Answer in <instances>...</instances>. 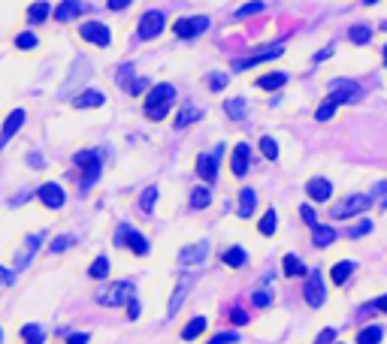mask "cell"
<instances>
[{
    "mask_svg": "<svg viewBox=\"0 0 387 344\" xmlns=\"http://www.w3.org/2000/svg\"><path fill=\"white\" fill-rule=\"evenodd\" d=\"M176 100V88L173 85H155L146 94V112L151 121H161L166 112H170V103Z\"/></svg>",
    "mask_w": 387,
    "mask_h": 344,
    "instance_id": "cell-1",
    "label": "cell"
},
{
    "mask_svg": "<svg viewBox=\"0 0 387 344\" xmlns=\"http://www.w3.org/2000/svg\"><path fill=\"white\" fill-rule=\"evenodd\" d=\"M133 299V281H115V284L103 287L97 293V302L100 305H124Z\"/></svg>",
    "mask_w": 387,
    "mask_h": 344,
    "instance_id": "cell-2",
    "label": "cell"
},
{
    "mask_svg": "<svg viewBox=\"0 0 387 344\" xmlns=\"http://www.w3.org/2000/svg\"><path fill=\"white\" fill-rule=\"evenodd\" d=\"M357 97H360L357 82H351V79H336V82H330V103H333V106L348 103V100H357Z\"/></svg>",
    "mask_w": 387,
    "mask_h": 344,
    "instance_id": "cell-3",
    "label": "cell"
},
{
    "mask_svg": "<svg viewBox=\"0 0 387 344\" xmlns=\"http://www.w3.org/2000/svg\"><path fill=\"white\" fill-rule=\"evenodd\" d=\"M369 203H373V196L369 194H354V196H348V200H342L333 209V218H351V215H357V211H363V209H369Z\"/></svg>",
    "mask_w": 387,
    "mask_h": 344,
    "instance_id": "cell-4",
    "label": "cell"
},
{
    "mask_svg": "<svg viewBox=\"0 0 387 344\" xmlns=\"http://www.w3.org/2000/svg\"><path fill=\"white\" fill-rule=\"evenodd\" d=\"M206 27H209L206 15H197V19H179L176 25H173L176 36H181V40H194V36H200Z\"/></svg>",
    "mask_w": 387,
    "mask_h": 344,
    "instance_id": "cell-5",
    "label": "cell"
},
{
    "mask_svg": "<svg viewBox=\"0 0 387 344\" xmlns=\"http://www.w3.org/2000/svg\"><path fill=\"white\" fill-rule=\"evenodd\" d=\"M79 36H82V40H88V43H94V45H100V49H106L109 40H112L109 27L100 25V21H85V25L79 27Z\"/></svg>",
    "mask_w": 387,
    "mask_h": 344,
    "instance_id": "cell-6",
    "label": "cell"
},
{
    "mask_svg": "<svg viewBox=\"0 0 387 344\" xmlns=\"http://www.w3.org/2000/svg\"><path fill=\"white\" fill-rule=\"evenodd\" d=\"M164 27H166V19H164V12H157V10H151L140 19V36L142 40H155Z\"/></svg>",
    "mask_w": 387,
    "mask_h": 344,
    "instance_id": "cell-7",
    "label": "cell"
},
{
    "mask_svg": "<svg viewBox=\"0 0 387 344\" xmlns=\"http://www.w3.org/2000/svg\"><path fill=\"white\" fill-rule=\"evenodd\" d=\"M282 45H272V49H261L257 55H252V58H236L233 60V73H242V70H252L254 64H263V60H272V58H278L282 55Z\"/></svg>",
    "mask_w": 387,
    "mask_h": 344,
    "instance_id": "cell-8",
    "label": "cell"
},
{
    "mask_svg": "<svg viewBox=\"0 0 387 344\" xmlns=\"http://www.w3.org/2000/svg\"><path fill=\"white\" fill-rule=\"evenodd\" d=\"M302 296H306V302L312 305V308H321L324 299H327V293H324V281H321V275H318V269L309 275V281H306V290H302Z\"/></svg>",
    "mask_w": 387,
    "mask_h": 344,
    "instance_id": "cell-9",
    "label": "cell"
},
{
    "mask_svg": "<svg viewBox=\"0 0 387 344\" xmlns=\"http://www.w3.org/2000/svg\"><path fill=\"white\" fill-rule=\"evenodd\" d=\"M188 293H191V275H181L179 284H176V290H173V296H170V308H166V314L176 317V314H179V308H181V302L188 299Z\"/></svg>",
    "mask_w": 387,
    "mask_h": 344,
    "instance_id": "cell-10",
    "label": "cell"
},
{
    "mask_svg": "<svg viewBox=\"0 0 387 344\" xmlns=\"http://www.w3.org/2000/svg\"><path fill=\"white\" fill-rule=\"evenodd\" d=\"M36 196L43 200L45 209H60V205H64V190H60V185H55V181L43 185L40 190H36Z\"/></svg>",
    "mask_w": 387,
    "mask_h": 344,
    "instance_id": "cell-11",
    "label": "cell"
},
{
    "mask_svg": "<svg viewBox=\"0 0 387 344\" xmlns=\"http://www.w3.org/2000/svg\"><path fill=\"white\" fill-rule=\"evenodd\" d=\"M21 124H25V109H12V112H10V118L3 121V130H0V148H3V145L10 142L15 133H19V127H21Z\"/></svg>",
    "mask_w": 387,
    "mask_h": 344,
    "instance_id": "cell-12",
    "label": "cell"
},
{
    "mask_svg": "<svg viewBox=\"0 0 387 344\" xmlns=\"http://www.w3.org/2000/svg\"><path fill=\"white\" fill-rule=\"evenodd\" d=\"M206 254H209V242L203 239V242L191 244V248H181L179 260H181V263H185V266H191V263H203V260H206Z\"/></svg>",
    "mask_w": 387,
    "mask_h": 344,
    "instance_id": "cell-13",
    "label": "cell"
},
{
    "mask_svg": "<svg viewBox=\"0 0 387 344\" xmlns=\"http://www.w3.org/2000/svg\"><path fill=\"white\" fill-rule=\"evenodd\" d=\"M306 194L312 196L315 203H327L330 196H333V185H330L327 179H312V181L306 185Z\"/></svg>",
    "mask_w": 387,
    "mask_h": 344,
    "instance_id": "cell-14",
    "label": "cell"
},
{
    "mask_svg": "<svg viewBox=\"0 0 387 344\" xmlns=\"http://www.w3.org/2000/svg\"><path fill=\"white\" fill-rule=\"evenodd\" d=\"M248 154H252V148H248L245 142H239L236 148H233V160H230L233 175H245L248 172Z\"/></svg>",
    "mask_w": 387,
    "mask_h": 344,
    "instance_id": "cell-15",
    "label": "cell"
},
{
    "mask_svg": "<svg viewBox=\"0 0 387 344\" xmlns=\"http://www.w3.org/2000/svg\"><path fill=\"white\" fill-rule=\"evenodd\" d=\"M124 244H127V248L133 251L136 257H146V254H148V242L142 239V236L136 233L133 227H124Z\"/></svg>",
    "mask_w": 387,
    "mask_h": 344,
    "instance_id": "cell-16",
    "label": "cell"
},
{
    "mask_svg": "<svg viewBox=\"0 0 387 344\" xmlns=\"http://www.w3.org/2000/svg\"><path fill=\"white\" fill-rule=\"evenodd\" d=\"M197 172H200L203 181H215L218 179V160L212 154H200L197 157Z\"/></svg>",
    "mask_w": 387,
    "mask_h": 344,
    "instance_id": "cell-17",
    "label": "cell"
},
{
    "mask_svg": "<svg viewBox=\"0 0 387 344\" xmlns=\"http://www.w3.org/2000/svg\"><path fill=\"white\" fill-rule=\"evenodd\" d=\"M106 97L100 94V91H82L79 97H73V106L76 109H88V106H103Z\"/></svg>",
    "mask_w": 387,
    "mask_h": 344,
    "instance_id": "cell-18",
    "label": "cell"
},
{
    "mask_svg": "<svg viewBox=\"0 0 387 344\" xmlns=\"http://www.w3.org/2000/svg\"><path fill=\"white\" fill-rule=\"evenodd\" d=\"M333 239H336V229L333 227H321V224L312 227V242L318 248H327V244H333Z\"/></svg>",
    "mask_w": 387,
    "mask_h": 344,
    "instance_id": "cell-19",
    "label": "cell"
},
{
    "mask_svg": "<svg viewBox=\"0 0 387 344\" xmlns=\"http://www.w3.org/2000/svg\"><path fill=\"white\" fill-rule=\"evenodd\" d=\"M254 205H257L254 190H252V187H242V190H239V215H242V218L254 215Z\"/></svg>",
    "mask_w": 387,
    "mask_h": 344,
    "instance_id": "cell-20",
    "label": "cell"
},
{
    "mask_svg": "<svg viewBox=\"0 0 387 344\" xmlns=\"http://www.w3.org/2000/svg\"><path fill=\"white\" fill-rule=\"evenodd\" d=\"M357 269V266L351 263V260H342V263H336L333 266V272H330V278H333V284H345L348 278H351V272Z\"/></svg>",
    "mask_w": 387,
    "mask_h": 344,
    "instance_id": "cell-21",
    "label": "cell"
},
{
    "mask_svg": "<svg viewBox=\"0 0 387 344\" xmlns=\"http://www.w3.org/2000/svg\"><path fill=\"white\" fill-rule=\"evenodd\" d=\"M79 12H82V3H73V0H64V3L55 6V19L58 21H70L73 15H79Z\"/></svg>",
    "mask_w": 387,
    "mask_h": 344,
    "instance_id": "cell-22",
    "label": "cell"
},
{
    "mask_svg": "<svg viewBox=\"0 0 387 344\" xmlns=\"http://www.w3.org/2000/svg\"><path fill=\"white\" fill-rule=\"evenodd\" d=\"M73 163L79 166V170H91V166H97V163H100V154H97L94 148L79 151V154H73Z\"/></svg>",
    "mask_w": 387,
    "mask_h": 344,
    "instance_id": "cell-23",
    "label": "cell"
},
{
    "mask_svg": "<svg viewBox=\"0 0 387 344\" xmlns=\"http://www.w3.org/2000/svg\"><path fill=\"white\" fill-rule=\"evenodd\" d=\"M224 263L230 266V269H239V266H245L248 263V254H245V248H227V254H224Z\"/></svg>",
    "mask_w": 387,
    "mask_h": 344,
    "instance_id": "cell-24",
    "label": "cell"
},
{
    "mask_svg": "<svg viewBox=\"0 0 387 344\" xmlns=\"http://www.w3.org/2000/svg\"><path fill=\"white\" fill-rule=\"evenodd\" d=\"M287 82V76L285 73H267L263 79H257V88H263V91H278Z\"/></svg>",
    "mask_w": 387,
    "mask_h": 344,
    "instance_id": "cell-25",
    "label": "cell"
},
{
    "mask_svg": "<svg viewBox=\"0 0 387 344\" xmlns=\"http://www.w3.org/2000/svg\"><path fill=\"white\" fill-rule=\"evenodd\" d=\"M384 339V330L382 326H366V330L357 332V344H378Z\"/></svg>",
    "mask_w": 387,
    "mask_h": 344,
    "instance_id": "cell-26",
    "label": "cell"
},
{
    "mask_svg": "<svg viewBox=\"0 0 387 344\" xmlns=\"http://www.w3.org/2000/svg\"><path fill=\"white\" fill-rule=\"evenodd\" d=\"M197 118H200V109H197L194 103H188V106H181V112L176 115V127H188Z\"/></svg>",
    "mask_w": 387,
    "mask_h": 344,
    "instance_id": "cell-27",
    "label": "cell"
},
{
    "mask_svg": "<svg viewBox=\"0 0 387 344\" xmlns=\"http://www.w3.org/2000/svg\"><path fill=\"white\" fill-rule=\"evenodd\" d=\"M348 36H351V43L366 45L369 40H373V27H369V25H354L351 30H348Z\"/></svg>",
    "mask_w": 387,
    "mask_h": 344,
    "instance_id": "cell-28",
    "label": "cell"
},
{
    "mask_svg": "<svg viewBox=\"0 0 387 344\" xmlns=\"http://www.w3.org/2000/svg\"><path fill=\"white\" fill-rule=\"evenodd\" d=\"M224 112L230 115L233 121L245 118V100H242V97H233V100H227V103H224Z\"/></svg>",
    "mask_w": 387,
    "mask_h": 344,
    "instance_id": "cell-29",
    "label": "cell"
},
{
    "mask_svg": "<svg viewBox=\"0 0 387 344\" xmlns=\"http://www.w3.org/2000/svg\"><path fill=\"white\" fill-rule=\"evenodd\" d=\"M203 330H206V317H194L191 323H188L185 330H181V339H185V341H191V339H197V335H200Z\"/></svg>",
    "mask_w": 387,
    "mask_h": 344,
    "instance_id": "cell-30",
    "label": "cell"
},
{
    "mask_svg": "<svg viewBox=\"0 0 387 344\" xmlns=\"http://www.w3.org/2000/svg\"><path fill=\"white\" fill-rule=\"evenodd\" d=\"M209 203H212V194H209V187H197L194 194H191V209H194V211L206 209Z\"/></svg>",
    "mask_w": 387,
    "mask_h": 344,
    "instance_id": "cell-31",
    "label": "cell"
},
{
    "mask_svg": "<svg viewBox=\"0 0 387 344\" xmlns=\"http://www.w3.org/2000/svg\"><path fill=\"white\" fill-rule=\"evenodd\" d=\"M49 12H52L49 3H30V6H27V19L34 21V25H36V21H45V19H49Z\"/></svg>",
    "mask_w": 387,
    "mask_h": 344,
    "instance_id": "cell-32",
    "label": "cell"
},
{
    "mask_svg": "<svg viewBox=\"0 0 387 344\" xmlns=\"http://www.w3.org/2000/svg\"><path fill=\"white\" fill-rule=\"evenodd\" d=\"M88 275H91V278H97V281H103L106 275H109V260H106V257H97L94 263H91Z\"/></svg>",
    "mask_w": 387,
    "mask_h": 344,
    "instance_id": "cell-33",
    "label": "cell"
},
{
    "mask_svg": "<svg viewBox=\"0 0 387 344\" xmlns=\"http://www.w3.org/2000/svg\"><path fill=\"white\" fill-rule=\"evenodd\" d=\"M21 339H25V344H43L45 335H43V330L36 323H27L25 330H21Z\"/></svg>",
    "mask_w": 387,
    "mask_h": 344,
    "instance_id": "cell-34",
    "label": "cell"
},
{
    "mask_svg": "<svg viewBox=\"0 0 387 344\" xmlns=\"http://www.w3.org/2000/svg\"><path fill=\"white\" fill-rule=\"evenodd\" d=\"M285 272H287V275H309L306 266H302V260H300L297 254H287V257H285Z\"/></svg>",
    "mask_w": 387,
    "mask_h": 344,
    "instance_id": "cell-35",
    "label": "cell"
},
{
    "mask_svg": "<svg viewBox=\"0 0 387 344\" xmlns=\"http://www.w3.org/2000/svg\"><path fill=\"white\" fill-rule=\"evenodd\" d=\"M155 200H157V187H146V194L140 196V209L146 211V215H151V211H155Z\"/></svg>",
    "mask_w": 387,
    "mask_h": 344,
    "instance_id": "cell-36",
    "label": "cell"
},
{
    "mask_svg": "<svg viewBox=\"0 0 387 344\" xmlns=\"http://www.w3.org/2000/svg\"><path fill=\"white\" fill-rule=\"evenodd\" d=\"M276 224H278L276 211H272V209H267V215L261 218V233H263V236H272V233H276Z\"/></svg>",
    "mask_w": 387,
    "mask_h": 344,
    "instance_id": "cell-37",
    "label": "cell"
},
{
    "mask_svg": "<svg viewBox=\"0 0 387 344\" xmlns=\"http://www.w3.org/2000/svg\"><path fill=\"white\" fill-rule=\"evenodd\" d=\"M261 151L267 154V160H278V145H276L272 136H263V139H261Z\"/></svg>",
    "mask_w": 387,
    "mask_h": 344,
    "instance_id": "cell-38",
    "label": "cell"
},
{
    "mask_svg": "<svg viewBox=\"0 0 387 344\" xmlns=\"http://www.w3.org/2000/svg\"><path fill=\"white\" fill-rule=\"evenodd\" d=\"M118 85L121 88H131V82H133V64H121V70H118Z\"/></svg>",
    "mask_w": 387,
    "mask_h": 344,
    "instance_id": "cell-39",
    "label": "cell"
},
{
    "mask_svg": "<svg viewBox=\"0 0 387 344\" xmlns=\"http://www.w3.org/2000/svg\"><path fill=\"white\" fill-rule=\"evenodd\" d=\"M100 166L103 163H97V166H91V170H85V175H82V190H88L97 179H100Z\"/></svg>",
    "mask_w": 387,
    "mask_h": 344,
    "instance_id": "cell-40",
    "label": "cell"
},
{
    "mask_svg": "<svg viewBox=\"0 0 387 344\" xmlns=\"http://www.w3.org/2000/svg\"><path fill=\"white\" fill-rule=\"evenodd\" d=\"M333 112H336V106H333L330 100H324L321 106H318V112H315V118H318V121H327V118H333Z\"/></svg>",
    "mask_w": 387,
    "mask_h": 344,
    "instance_id": "cell-41",
    "label": "cell"
},
{
    "mask_svg": "<svg viewBox=\"0 0 387 344\" xmlns=\"http://www.w3.org/2000/svg\"><path fill=\"white\" fill-rule=\"evenodd\" d=\"M15 45H19V49H34V45H36V36H34V34H27V30H25V34L15 36Z\"/></svg>",
    "mask_w": 387,
    "mask_h": 344,
    "instance_id": "cell-42",
    "label": "cell"
},
{
    "mask_svg": "<svg viewBox=\"0 0 387 344\" xmlns=\"http://www.w3.org/2000/svg\"><path fill=\"white\" fill-rule=\"evenodd\" d=\"M239 341V332H218L209 344H236Z\"/></svg>",
    "mask_w": 387,
    "mask_h": 344,
    "instance_id": "cell-43",
    "label": "cell"
},
{
    "mask_svg": "<svg viewBox=\"0 0 387 344\" xmlns=\"http://www.w3.org/2000/svg\"><path fill=\"white\" fill-rule=\"evenodd\" d=\"M254 12H263V3H245L236 10V19H245V15H254Z\"/></svg>",
    "mask_w": 387,
    "mask_h": 344,
    "instance_id": "cell-44",
    "label": "cell"
},
{
    "mask_svg": "<svg viewBox=\"0 0 387 344\" xmlns=\"http://www.w3.org/2000/svg\"><path fill=\"white\" fill-rule=\"evenodd\" d=\"M300 218L306 220L309 227H315V224H318V215H315V209H312V205H300Z\"/></svg>",
    "mask_w": 387,
    "mask_h": 344,
    "instance_id": "cell-45",
    "label": "cell"
},
{
    "mask_svg": "<svg viewBox=\"0 0 387 344\" xmlns=\"http://www.w3.org/2000/svg\"><path fill=\"white\" fill-rule=\"evenodd\" d=\"M224 85H227V73H212L209 76V88L212 91H221Z\"/></svg>",
    "mask_w": 387,
    "mask_h": 344,
    "instance_id": "cell-46",
    "label": "cell"
},
{
    "mask_svg": "<svg viewBox=\"0 0 387 344\" xmlns=\"http://www.w3.org/2000/svg\"><path fill=\"white\" fill-rule=\"evenodd\" d=\"M252 302H254V305H257V308H267V305H269V302H272V296H269V293H267V290H257V293H254V296H252Z\"/></svg>",
    "mask_w": 387,
    "mask_h": 344,
    "instance_id": "cell-47",
    "label": "cell"
},
{
    "mask_svg": "<svg viewBox=\"0 0 387 344\" xmlns=\"http://www.w3.org/2000/svg\"><path fill=\"white\" fill-rule=\"evenodd\" d=\"M369 229H373V220H360V224L351 229V236H354V239H357V236H366Z\"/></svg>",
    "mask_w": 387,
    "mask_h": 344,
    "instance_id": "cell-48",
    "label": "cell"
},
{
    "mask_svg": "<svg viewBox=\"0 0 387 344\" xmlns=\"http://www.w3.org/2000/svg\"><path fill=\"white\" fill-rule=\"evenodd\" d=\"M333 339H336V330H321V335L315 339V344H333Z\"/></svg>",
    "mask_w": 387,
    "mask_h": 344,
    "instance_id": "cell-49",
    "label": "cell"
},
{
    "mask_svg": "<svg viewBox=\"0 0 387 344\" xmlns=\"http://www.w3.org/2000/svg\"><path fill=\"white\" fill-rule=\"evenodd\" d=\"M146 88H148V82H146V79H133V82H131V88H127V91H131V94H142Z\"/></svg>",
    "mask_w": 387,
    "mask_h": 344,
    "instance_id": "cell-50",
    "label": "cell"
},
{
    "mask_svg": "<svg viewBox=\"0 0 387 344\" xmlns=\"http://www.w3.org/2000/svg\"><path fill=\"white\" fill-rule=\"evenodd\" d=\"M127 317H131V320H136V317H140V302H136V299H131V302H127Z\"/></svg>",
    "mask_w": 387,
    "mask_h": 344,
    "instance_id": "cell-51",
    "label": "cell"
},
{
    "mask_svg": "<svg viewBox=\"0 0 387 344\" xmlns=\"http://www.w3.org/2000/svg\"><path fill=\"white\" fill-rule=\"evenodd\" d=\"M230 320H233V323H236V326H242V323H248V317H245V311H230Z\"/></svg>",
    "mask_w": 387,
    "mask_h": 344,
    "instance_id": "cell-52",
    "label": "cell"
},
{
    "mask_svg": "<svg viewBox=\"0 0 387 344\" xmlns=\"http://www.w3.org/2000/svg\"><path fill=\"white\" fill-rule=\"evenodd\" d=\"M6 284H12V272L0 266V287H6Z\"/></svg>",
    "mask_w": 387,
    "mask_h": 344,
    "instance_id": "cell-53",
    "label": "cell"
},
{
    "mask_svg": "<svg viewBox=\"0 0 387 344\" xmlns=\"http://www.w3.org/2000/svg\"><path fill=\"white\" fill-rule=\"evenodd\" d=\"M67 344H88V335H85V332H76V335H70V339H67Z\"/></svg>",
    "mask_w": 387,
    "mask_h": 344,
    "instance_id": "cell-54",
    "label": "cell"
},
{
    "mask_svg": "<svg viewBox=\"0 0 387 344\" xmlns=\"http://www.w3.org/2000/svg\"><path fill=\"white\" fill-rule=\"evenodd\" d=\"M67 244H70V239H67V236H60V239H55V242H52V251H64Z\"/></svg>",
    "mask_w": 387,
    "mask_h": 344,
    "instance_id": "cell-55",
    "label": "cell"
},
{
    "mask_svg": "<svg viewBox=\"0 0 387 344\" xmlns=\"http://www.w3.org/2000/svg\"><path fill=\"white\" fill-rule=\"evenodd\" d=\"M27 163H30V166H34V170H43V157H40V154H36V151H34V154H30V157H27Z\"/></svg>",
    "mask_w": 387,
    "mask_h": 344,
    "instance_id": "cell-56",
    "label": "cell"
},
{
    "mask_svg": "<svg viewBox=\"0 0 387 344\" xmlns=\"http://www.w3.org/2000/svg\"><path fill=\"white\" fill-rule=\"evenodd\" d=\"M124 6H127V0H109V10H124Z\"/></svg>",
    "mask_w": 387,
    "mask_h": 344,
    "instance_id": "cell-57",
    "label": "cell"
},
{
    "mask_svg": "<svg viewBox=\"0 0 387 344\" xmlns=\"http://www.w3.org/2000/svg\"><path fill=\"white\" fill-rule=\"evenodd\" d=\"M333 55V45H327V49H321V51H318V55H315V60H324V58H330Z\"/></svg>",
    "mask_w": 387,
    "mask_h": 344,
    "instance_id": "cell-58",
    "label": "cell"
},
{
    "mask_svg": "<svg viewBox=\"0 0 387 344\" xmlns=\"http://www.w3.org/2000/svg\"><path fill=\"white\" fill-rule=\"evenodd\" d=\"M0 339H3V332H0Z\"/></svg>",
    "mask_w": 387,
    "mask_h": 344,
    "instance_id": "cell-59",
    "label": "cell"
}]
</instances>
